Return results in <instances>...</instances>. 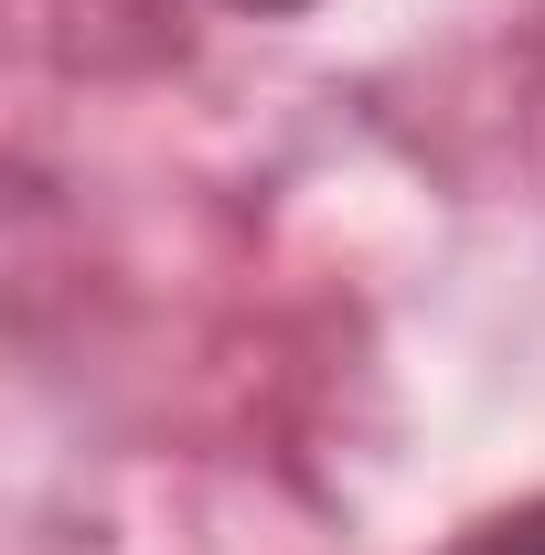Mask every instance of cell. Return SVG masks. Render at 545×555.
<instances>
[{
	"label": "cell",
	"instance_id": "1",
	"mask_svg": "<svg viewBox=\"0 0 545 555\" xmlns=\"http://www.w3.org/2000/svg\"><path fill=\"white\" fill-rule=\"evenodd\" d=\"M449 555H545V502H524V513H492L481 534H460Z\"/></svg>",
	"mask_w": 545,
	"mask_h": 555
},
{
	"label": "cell",
	"instance_id": "2",
	"mask_svg": "<svg viewBox=\"0 0 545 555\" xmlns=\"http://www.w3.org/2000/svg\"><path fill=\"white\" fill-rule=\"evenodd\" d=\"M236 11H310V0H236Z\"/></svg>",
	"mask_w": 545,
	"mask_h": 555
}]
</instances>
